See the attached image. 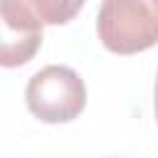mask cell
Masks as SVG:
<instances>
[{
    "mask_svg": "<svg viewBox=\"0 0 158 158\" xmlns=\"http://www.w3.org/2000/svg\"><path fill=\"white\" fill-rule=\"evenodd\" d=\"M101 44L114 54H136L158 44V0H106L96 15Z\"/></svg>",
    "mask_w": 158,
    "mask_h": 158,
    "instance_id": "obj_1",
    "label": "cell"
},
{
    "mask_svg": "<svg viewBox=\"0 0 158 158\" xmlns=\"http://www.w3.org/2000/svg\"><path fill=\"white\" fill-rule=\"evenodd\" d=\"M153 96H156V121H158V77H156V91H153Z\"/></svg>",
    "mask_w": 158,
    "mask_h": 158,
    "instance_id": "obj_5",
    "label": "cell"
},
{
    "mask_svg": "<svg viewBox=\"0 0 158 158\" xmlns=\"http://www.w3.org/2000/svg\"><path fill=\"white\" fill-rule=\"evenodd\" d=\"M0 64L20 67L35 57L42 44V22L30 7V0H5L0 5Z\"/></svg>",
    "mask_w": 158,
    "mask_h": 158,
    "instance_id": "obj_3",
    "label": "cell"
},
{
    "mask_svg": "<svg viewBox=\"0 0 158 158\" xmlns=\"http://www.w3.org/2000/svg\"><path fill=\"white\" fill-rule=\"evenodd\" d=\"M32 116L44 123H67L86 106V86L81 77L64 64H47L35 72L25 89Z\"/></svg>",
    "mask_w": 158,
    "mask_h": 158,
    "instance_id": "obj_2",
    "label": "cell"
},
{
    "mask_svg": "<svg viewBox=\"0 0 158 158\" xmlns=\"http://www.w3.org/2000/svg\"><path fill=\"white\" fill-rule=\"evenodd\" d=\"M32 12L37 15V20L42 25H62L69 22L81 7L84 0H74V2H62V0H30Z\"/></svg>",
    "mask_w": 158,
    "mask_h": 158,
    "instance_id": "obj_4",
    "label": "cell"
}]
</instances>
